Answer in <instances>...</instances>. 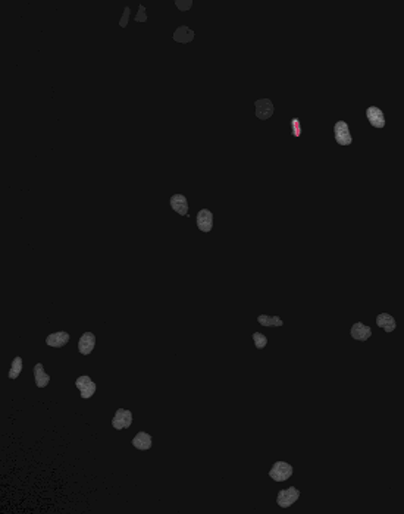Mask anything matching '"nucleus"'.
Here are the masks:
<instances>
[{
	"mask_svg": "<svg viewBox=\"0 0 404 514\" xmlns=\"http://www.w3.org/2000/svg\"><path fill=\"white\" fill-rule=\"evenodd\" d=\"M350 335H351L353 339L362 341V342H363V341H368V339L372 336V329H371V326H366V325H363L362 322H357V323H354V325L351 326Z\"/></svg>",
	"mask_w": 404,
	"mask_h": 514,
	"instance_id": "0eeeda50",
	"label": "nucleus"
},
{
	"mask_svg": "<svg viewBox=\"0 0 404 514\" xmlns=\"http://www.w3.org/2000/svg\"><path fill=\"white\" fill-rule=\"evenodd\" d=\"M376 325L379 326V328H382L385 332H394L396 331V328H397V322H396V319L391 316V314H388V313H379L378 316H376Z\"/></svg>",
	"mask_w": 404,
	"mask_h": 514,
	"instance_id": "f8f14e48",
	"label": "nucleus"
},
{
	"mask_svg": "<svg viewBox=\"0 0 404 514\" xmlns=\"http://www.w3.org/2000/svg\"><path fill=\"white\" fill-rule=\"evenodd\" d=\"M131 444L134 445V448L141 450V451L150 450V448H152V436H150L149 433H146V432L141 430V432H138V433L134 436V439H132Z\"/></svg>",
	"mask_w": 404,
	"mask_h": 514,
	"instance_id": "4468645a",
	"label": "nucleus"
},
{
	"mask_svg": "<svg viewBox=\"0 0 404 514\" xmlns=\"http://www.w3.org/2000/svg\"><path fill=\"white\" fill-rule=\"evenodd\" d=\"M300 498V491L296 486H290L288 489H281L277 495V504L282 509H288Z\"/></svg>",
	"mask_w": 404,
	"mask_h": 514,
	"instance_id": "f03ea898",
	"label": "nucleus"
},
{
	"mask_svg": "<svg viewBox=\"0 0 404 514\" xmlns=\"http://www.w3.org/2000/svg\"><path fill=\"white\" fill-rule=\"evenodd\" d=\"M257 322L265 326V328H271V326H282L284 322L281 317L278 316H268V314H260L257 316Z\"/></svg>",
	"mask_w": 404,
	"mask_h": 514,
	"instance_id": "f3484780",
	"label": "nucleus"
},
{
	"mask_svg": "<svg viewBox=\"0 0 404 514\" xmlns=\"http://www.w3.org/2000/svg\"><path fill=\"white\" fill-rule=\"evenodd\" d=\"M132 424V413L125 409H118L113 419H112V426L118 430L128 429Z\"/></svg>",
	"mask_w": 404,
	"mask_h": 514,
	"instance_id": "39448f33",
	"label": "nucleus"
},
{
	"mask_svg": "<svg viewBox=\"0 0 404 514\" xmlns=\"http://www.w3.org/2000/svg\"><path fill=\"white\" fill-rule=\"evenodd\" d=\"M293 466L287 461H275L272 469L269 470V476L275 482H285L293 476Z\"/></svg>",
	"mask_w": 404,
	"mask_h": 514,
	"instance_id": "f257e3e1",
	"label": "nucleus"
},
{
	"mask_svg": "<svg viewBox=\"0 0 404 514\" xmlns=\"http://www.w3.org/2000/svg\"><path fill=\"white\" fill-rule=\"evenodd\" d=\"M256 104V116L259 119H269L274 115V104L269 99H260Z\"/></svg>",
	"mask_w": 404,
	"mask_h": 514,
	"instance_id": "9b49d317",
	"label": "nucleus"
},
{
	"mask_svg": "<svg viewBox=\"0 0 404 514\" xmlns=\"http://www.w3.org/2000/svg\"><path fill=\"white\" fill-rule=\"evenodd\" d=\"M94 345H96V335L92 332H86L78 341V351L84 356H89L92 354Z\"/></svg>",
	"mask_w": 404,
	"mask_h": 514,
	"instance_id": "6e6552de",
	"label": "nucleus"
},
{
	"mask_svg": "<svg viewBox=\"0 0 404 514\" xmlns=\"http://www.w3.org/2000/svg\"><path fill=\"white\" fill-rule=\"evenodd\" d=\"M22 372V359L21 357H15L13 362H12V367L7 373L9 379H16Z\"/></svg>",
	"mask_w": 404,
	"mask_h": 514,
	"instance_id": "a211bd4d",
	"label": "nucleus"
},
{
	"mask_svg": "<svg viewBox=\"0 0 404 514\" xmlns=\"http://www.w3.org/2000/svg\"><path fill=\"white\" fill-rule=\"evenodd\" d=\"M366 116H368V121L372 126L381 129L385 126V116H384V112L376 107V106H371L366 109Z\"/></svg>",
	"mask_w": 404,
	"mask_h": 514,
	"instance_id": "423d86ee",
	"label": "nucleus"
},
{
	"mask_svg": "<svg viewBox=\"0 0 404 514\" xmlns=\"http://www.w3.org/2000/svg\"><path fill=\"white\" fill-rule=\"evenodd\" d=\"M129 15H131V10H129V7L126 6V7H125V10H124V15H122V18H121V22H119V25H121L122 28H125V27L128 25Z\"/></svg>",
	"mask_w": 404,
	"mask_h": 514,
	"instance_id": "5701e85b",
	"label": "nucleus"
},
{
	"mask_svg": "<svg viewBox=\"0 0 404 514\" xmlns=\"http://www.w3.org/2000/svg\"><path fill=\"white\" fill-rule=\"evenodd\" d=\"M197 226L202 232H210L213 228V214L210 210L202 209L197 213Z\"/></svg>",
	"mask_w": 404,
	"mask_h": 514,
	"instance_id": "9d476101",
	"label": "nucleus"
},
{
	"mask_svg": "<svg viewBox=\"0 0 404 514\" xmlns=\"http://www.w3.org/2000/svg\"><path fill=\"white\" fill-rule=\"evenodd\" d=\"M193 38H194V31L191 28L186 27V25L177 28V31L174 32V40L178 41V43H183V44L193 41Z\"/></svg>",
	"mask_w": 404,
	"mask_h": 514,
	"instance_id": "dca6fc26",
	"label": "nucleus"
},
{
	"mask_svg": "<svg viewBox=\"0 0 404 514\" xmlns=\"http://www.w3.org/2000/svg\"><path fill=\"white\" fill-rule=\"evenodd\" d=\"M291 123H293V135H294V137H300V135H302L300 121H299L297 118H294V119L291 121Z\"/></svg>",
	"mask_w": 404,
	"mask_h": 514,
	"instance_id": "412c9836",
	"label": "nucleus"
},
{
	"mask_svg": "<svg viewBox=\"0 0 404 514\" xmlns=\"http://www.w3.org/2000/svg\"><path fill=\"white\" fill-rule=\"evenodd\" d=\"M334 137H335V141L341 146H350L353 143L348 125L344 121H338L334 125Z\"/></svg>",
	"mask_w": 404,
	"mask_h": 514,
	"instance_id": "20e7f679",
	"label": "nucleus"
},
{
	"mask_svg": "<svg viewBox=\"0 0 404 514\" xmlns=\"http://www.w3.org/2000/svg\"><path fill=\"white\" fill-rule=\"evenodd\" d=\"M34 379H35V385L38 388H46L50 382V376L44 372V367L41 363H37L34 366Z\"/></svg>",
	"mask_w": 404,
	"mask_h": 514,
	"instance_id": "2eb2a0df",
	"label": "nucleus"
},
{
	"mask_svg": "<svg viewBox=\"0 0 404 514\" xmlns=\"http://www.w3.org/2000/svg\"><path fill=\"white\" fill-rule=\"evenodd\" d=\"M253 341H254L256 348H259V350H262V348H265L268 345V338L263 333H260V332H254L253 333Z\"/></svg>",
	"mask_w": 404,
	"mask_h": 514,
	"instance_id": "6ab92c4d",
	"label": "nucleus"
},
{
	"mask_svg": "<svg viewBox=\"0 0 404 514\" xmlns=\"http://www.w3.org/2000/svg\"><path fill=\"white\" fill-rule=\"evenodd\" d=\"M175 4L178 6V9L181 12H187L191 6H193V0H177Z\"/></svg>",
	"mask_w": 404,
	"mask_h": 514,
	"instance_id": "aec40b11",
	"label": "nucleus"
},
{
	"mask_svg": "<svg viewBox=\"0 0 404 514\" xmlns=\"http://www.w3.org/2000/svg\"><path fill=\"white\" fill-rule=\"evenodd\" d=\"M140 10H138V13H137V16L134 18L137 22H146L147 21V15H146V10H144V6L143 4H140V7H138Z\"/></svg>",
	"mask_w": 404,
	"mask_h": 514,
	"instance_id": "4be33fe9",
	"label": "nucleus"
},
{
	"mask_svg": "<svg viewBox=\"0 0 404 514\" xmlns=\"http://www.w3.org/2000/svg\"><path fill=\"white\" fill-rule=\"evenodd\" d=\"M169 205H171V207H172L177 213H180L181 216H187V214H188V203H187L186 196H183V194H175V196H172L171 200H169Z\"/></svg>",
	"mask_w": 404,
	"mask_h": 514,
	"instance_id": "ddd939ff",
	"label": "nucleus"
},
{
	"mask_svg": "<svg viewBox=\"0 0 404 514\" xmlns=\"http://www.w3.org/2000/svg\"><path fill=\"white\" fill-rule=\"evenodd\" d=\"M75 387L80 390V393H81V398H84V400H89V398H92L93 397V394L96 393V390H97V385L92 381V378L90 376H87V375H83V376H80V378H77V381H75Z\"/></svg>",
	"mask_w": 404,
	"mask_h": 514,
	"instance_id": "7ed1b4c3",
	"label": "nucleus"
},
{
	"mask_svg": "<svg viewBox=\"0 0 404 514\" xmlns=\"http://www.w3.org/2000/svg\"><path fill=\"white\" fill-rule=\"evenodd\" d=\"M71 336L68 332H55V333H50L47 338H46V344L49 347H53V348H62L63 345H66L69 342Z\"/></svg>",
	"mask_w": 404,
	"mask_h": 514,
	"instance_id": "1a4fd4ad",
	"label": "nucleus"
}]
</instances>
